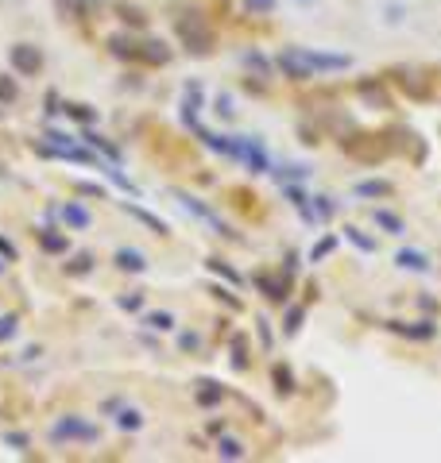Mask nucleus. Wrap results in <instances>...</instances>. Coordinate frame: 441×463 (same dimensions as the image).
Listing matches in <instances>:
<instances>
[{
    "mask_svg": "<svg viewBox=\"0 0 441 463\" xmlns=\"http://www.w3.org/2000/svg\"><path fill=\"white\" fill-rule=\"evenodd\" d=\"M66 433V436H81V440H93V428H86V425H78V421H66V425H59V436Z\"/></svg>",
    "mask_w": 441,
    "mask_h": 463,
    "instance_id": "1",
    "label": "nucleus"
},
{
    "mask_svg": "<svg viewBox=\"0 0 441 463\" xmlns=\"http://www.w3.org/2000/svg\"><path fill=\"white\" fill-rule=\"evenodd\" d=\"M16 62H20V70H35L39 66V58H35V51H28V47H16Z\"/></svg>",
    "mask_w": 441,
    "mask_h": 463,
    "instance_id": "2",
    "label": "nucleus"
},
{
    "mask_svg": "<svg viewBox=\"0 0 441 463\" xmlns=\"http://www.w3.org/2000/svg\"><path fill=\"white\" fill-rule=\"evenodd\" d=\"M117 259H120V267L124 270H143V255L140 251H120Z\"/></svg>",
    "mask_w": 441,
    "mask_h": 463,
    "instance_id": "3",
    "label": "nucleus"
},
{
    "mask_svg": "<svg viewBox=\"0 0 441 463\" xmlns=\"http://www.w3.org/2000/svg\"><path fill=\"white\" fill-rule=\"evenodd\" d=\"M66 220H70V224H78V228H86L89 224V212L81 209V205H66Z\"/></svg>",
    "mask_w": 441,
    "mask_h": 463,
    "instance_id": "4",
    "label": "nucleus"
},
{
    "mask_svg": "<svg viewBox=\"0 0 441 463\" xmlns=\"http://www.w3.org/2000/svg\"><path fill=\"white\" fill-rule=\"evenodd\" d=\"M4 336H16V320H0V340H4Z\"/></svg>",
    "mask_w": 441,
    "mask_h": 463,
    "instance_id": "5",
    "label": "nucleus"
}]
</instances>
